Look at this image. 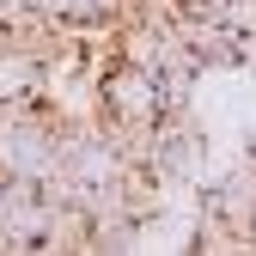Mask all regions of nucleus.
Returning a JSON list of instances; mask_svg holds the SVG:
<instances>
[{"label":"nucleus","mask_w":256,"mask_h":256,"mask_svg":"<svg viewBox=\"0 0 256 256\" xmlns=\"http://www.w3.org/2000/svg\"><path fill=\"white\" fill-rule=\"evenodd\" d=\"M98 110L110 122H158V116H165V104H158V74L116 55L110 68L98 74Z\"/></svg>","instance_id":"nucleus-1"},{"label":"nucleus","mask_w":256,"mask_h":256,"mask_svg":"<svg viewBox=\"0 0 256 256\" xmlns=\"http://www.w3.org/2000/svg\"><path fill=\"white\" fill-rule=\"evenodd\" d=\"M202 214L226 220V226H238V232H256V152L238 158L232 171H220V183L202 196Z\"/></svg>","instance_id":"nucleus-2"},{"label":"nucleus","mask_w":256,"mask_h":256,"mask_svg":"<svg viewBox=\"0 0 256 256\" xmlns=\"http://www.w3.org/2000/svg\"><path fill=\"white\" fill-rule=\"evenodd\" d=\"M43 86V61L24 49H0V104H24Z\"/></svg>","instance_id":"nucleus-3"},{"label":"nucleus","mask_w":256,"mask_h":256,"mask_svg":"<svg viewBox=\"0 0 256 256\" xmlns=\"http://www.w3.org/2000/svg\"><path fill=\"white\" fill-rule=\"evenodd\" d=\"M220 18L232 24V37L244 43V61H250V55H256V0H226Z\"/></svg>","instance_id":"nucleus-4"},{"label":"nucleus","mask_w":256,"mask_h":256,"mask_svg":"<svg viewBox=\"0 0 256 256\" xmlns=\"http://www.w3.org/2000/svg\"><path fill=\"white\" fill-rule=\"evenodd\" d=\"M134 6L140 0H74V18L80 24H122Z\"/></svg>","instance_id":"nucleus-5"},{"label":"nucleus","mask_w":256,"mask_h":256,"mask_svg":"<svg viewBox=\"0 0 256 256\" xmlns=\"http://www.w3.org/2000/svg\"><path fill=\"white\" fill-rule=\"evenodd\" d=\"M43 18H74V0H30Z\"/></svg>","instance_id":"nucleus-6"},{"label":"nucleus","mask_w":256,"mask_h":256,"mask_svg":"<svg viewBox=\"0 0 256 256\" xmlns=\"http://www.w3.org/2000/svg\"><path fill=\"white\" fill-rule=\"evenodd\" d=\"M30 12V0H0V24H12V18H24Z\"/></svg>","instance_id":"nucleus-7"},{"label":"nucleus","mask_w":256,"mask_h":256,"mask_svg":"<svg viewBox=\"0 0 256 256\" xmlns=\"http://www.w3.org/2000/svg\"><path fill=\"white\" fill-rule=\"evenodd\" d=\"M158 6H183V0H158Z\"/></svg>","instance_id":"nucleus-8"}]
</instances>
